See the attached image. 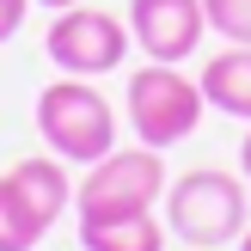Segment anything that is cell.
<instances>
[{
	"instance_id": "obj_1",
	"label": "cell",
	"mask_w": 251,
	"mask_h": 251,
	"mask_svg": "<svg viewBox=\"0 0 251 251\" xmlns=\"http://www.w3.org/2000/svg\"><path fill=\"white\" fill-rule=\"evenodd\" d=\"M166 233L190 251H227L239 245V233L251 227V184L245 172H221V166H196L184 178H172V190L159 196Z\"/></svg>"
},
{
	"instance_id": "obj_2",
	"label": "cell",
	"mask_w": 251,
	"mask_h": 251,
	"mask_svg": "<svg viewBox=\"0 0 251 251\" xmlns=\"http://www.w3.org/2000/svg\"><path fill=\"white\" fill-rule=\"evenodd\" d=\"M37 141L49 147L68 166H92L117 147V104L98 92V80L80 74H55V80L37 92Z\"/></svg>"
},
{
	"instance_id": "obj_3",
	"label": "cell",
	"mask_w": 251,
	"mask_h": 251,
	"mask_svg": "<svg viewBox=\"0 0 251 251\" xmlns=\"http://www.w3.org/2000/svg\"><path fill=\"white\" fill-rule=\"evenodd\" d=\"M202 80L184 74V61H141V68L123 80V117H129L135 141L141 147H178L202 129Z\"/></svg>"
},
{
	"instance_id": "obj_4",
	"label": "cell",
	"mask_w": 251,
	"mask_h": 251,
	"mask_svg": "<svg viewBox=\"0 0 251 251\" xmlns=\"http://www.w3.org/2000/svg\"><path fill=\"white\" fill-rule=\"evenodd\" d=\"M166 196V159L159 147H110L104 159H92L74 190V221H117V215H141L159 208Z\"/></svg>"
},
{
	"instance_id": "obj_5",
	"label": "cell",
	"mask_w": 251,
	"mask_h": 251,
	"mask_svg": "<svg viewBox=\"0 0 251 251\" xmlns=\"http://www.w3.org/2000/svg\"><path fill=\"white\" fill-rule=\"evenodd\" d=\"M135 49L129 37V19H117V12L104 6H68L49 19L43 31V55L55 61V74H80V80H104V74L123 68V55Z\"/></svg>"
},
{
	"instance_id": "obj_6",
	"label": "cell",
	"mask_w": 251,
	"mask_h": 251,
	"mask_svg": "<svg viewBox=\"0 0 251 251\" xmlns=\"http://www.w3.org/2000/svg\"><path fill=\"white\" fill-rule=\"evenodd\" d=\"M129 37L147 61H184L202 49L208 12L202 0H129Z\"/></svg>"
},
{
	"instance_id": "obj_7",
	"label": "cell",
	"mask_w": 251,
	"mask_h": 251,
	"mask_svg": "<svg viewBox=\"0 0 251 251\" xmlns=\"http://www.w3.org/2000/svg\"><path fill=\"white\" fill-rule=\"evenodd\" d=\"M196 80H202V98H208V110L251 123V49H245V43H227L221 55H208Z\"/></svg>"
},
{
	"instance_id": "obj_8",
	"label": "cell",
	"mask_w": 251,
	"mask_h": 251,
	"mask_svg": "<svg viewBox=\"0 0 251 251\" xmlns=\"http://www.w3.org/2000/svg\"><path fill=\"white\" fill-rule=\"evenodd\" d=\"M166 215L141 208V215L117 221H80V251H166Z\"/></svg>"
},
{
	"instance_id": "obj_9",
	"label": "cell",
	"mask_w": 251,
	"mask_h": 251,
	"mask_svg": "<svg viewBox=\"0 0 251 251\" xmlns=\"http://www.w3.org/2000/svg\"><path fill=\"white\" fill-rule=\"evenodd\" d=\"M12 184L25 190V202L37 208V215L55 227L61 215H68V202H74V184H68V159H55V153H31V159H19V166L6 172Z\"/></svg>"
},
{
	"instance_id": "obj_10",
	"label": "cell",
	"mask_w": 251,
	"mask_h": 251,
	"mask_svg": "<svg viewBox=\"0 0 251 251\" xmlns=\"http://www.w3.org/2000/svg\"><path fill=\"white\" fill-rule=\"evenodd\" d=\"M49 233V221L25 202V190L12 178H0V251H37Z\"/></svg>"
},
{
	"instance_id": "obj_11",
	"label": "cell",
	"mask_w": 251,
	"mask_h": 251,
	"mask_svg": "<svg viewBox=\"0 0 251 251\" xmlns=\"http://www.w3.org/2000/svg\"><path fill=\"white\" fill-rule=\"evenodd\" d=\"M202 12H208V31L221 43H245L251 49V0H202Z\"/></svg>"
},
{
	"instance_id": "obj_12",
	"label": "cell",
	"mask_w": 251,
	"mask_h": 251,
	"mask_svg": "<svg viewBox=\"0 0 251 251\" xmlns=\"http://www.w3.org/2000/svg\"><path fill=\"white\" fill-rule=\"evenodd\" d=\"M31 6H37V0H0V49L25 31V12H31Z\"/></svg>"
},
{
	"instance_id": "obj_13",
	"label": "cell",
	"mask_w": 251,
	"mask_h": 251,
	"mask_svg": "<svg viewBox=\"0 0 251 251\" xmlns=\"http://www.w3.org/2000/svg\"><path fill=\"white\" fill-rule=\"evenodd\" d=\"M239 172H245V184H251V129H245V141H239Z\"/></svg>"
},
{
	"instance_id": "obj_14",
	"label": "cell",
	"mask_w": 251,
	"mask_h": 251,
	"mask_svg": "<svg viewBox=\"0 0 251 251\" xmlns=\"http://www.w3.org/2000/svg\"><path fill=\"white\" fill-rule=\"evenodd\" d=\"M37 6H49V12H68V6H80V0H37Z\"/></svg>"
},
{
	"instance_id": "obj_15",
	"label": "cell",
	"mask_w": 251,
	"mask_h": 251,
	"mask_svg": "<svg viewBox=\"0 0 251 251\" xmlns=\"http://www.w3.org/2000/svg\"><path fill=\"white\" fill-rule=\"evenodd\" d=\"M239 251H251V227H245V233H239Z\"/></svg>"
}]
</instances>
